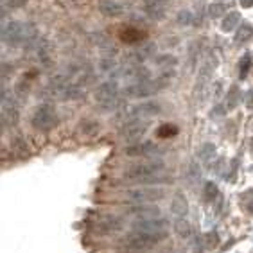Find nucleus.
Wrapping results in <instances>:
<instances>
[{
  "label": "nucleus",
  "instance_id": "f257e3e1",
  "mask_svg": "<svg viewBox=\"0 0 253 253\" xmlns=\"http://www.w3.org/2000/svg\"><path fill=\"white\" fill-rule=\"evenodd\" d=\"M170 78H172V72L166 70L160 78L156 79H146V81H136V83H126L124 86V95L129 99H142V97H149L153 93L162 92L164 88H167L170 84Z\"/></svg>",
  "mask_w": 253,
  "mask_h": 253
},
{
  "label": "nucleus",
  "instance_id": "f03ea898",
  "mask_svg": "<svg viewBox=\"0 0 253 253\" xmlns=\"http://www.w3.org/2000/svg\"><path fill=\"white\" fill-rule=\"evenodd\" d=\"M164 170H166L164 160L156 158V160H146V162H142V164H135V166L127 167V169L122 172V178L126 181L144 183V181L158 180V176L164 174Z\"/></svg>",
  "mask_w": 253,
  "mask_h": 253
},
{
  "label": "nucleus",
  "instance_id": "7ed1b4c3",
  "mask_svg": "<svg viewBox=\"0 0 253 253\" xmlns=\"http://www.w3.org/2000/svg\"><path fill=\"white\" fill-rule=\"evenodd\" d=\"M160 241H164V237L147 234V232H140V230H133L131 234L122 239L121 246L124 250H129V252H144V250H151Z\"/></svg>",
  "mask_w": 253,
  "mask_h": 253
},
{
  "label": "nucleus",
  "instance_id": "20e7f679",
  "mask_svg": "<svg viewBox=\"0 0 253 253\" xmlns=\"http://www.w3.org/2000/svg\"><path fill=\"white\" fill-rule=\"evenodd\" d=\"M93 97H95L99 108H102L104 112H110V110H115L119 106L121 88L115 81H108V83H102L101 86H97Z\"/></svg>",
  "mask_w": 253,
  "mask_h": 253
},
{
  "label": "nucleus",
  "instance_id": "39448f33",
  "mask_svg": "<svg viewBox=\"0 0 253 253\" xmlns=\"http://www.w3.org/2000/svg\"><path fill=\"white\" fill-rule=\"evenodd\" d=\"M166 190L158 187H138V189H129L126 192V201L131 205H153L164 200Z\"/></svg>",
  "mask_w": 253,
  "mask_h": 253
},
{
  "label": "nucleus",
  "instance_id": "423d86ee",
  "mask_svg": "<svg viewBox=\"0 0 253 253\" xmlns=\"http://www.w3.org/2000/svg\"><path fill=\"white\" fill-rule=\"evenodd\" d=\"M59 115L52 104H42V106L33 113V126L40 131H49L58 126Z\"/></svg>",
  "mask_w": 253,
  "mask_h": 253
},
{
  "label": "nucleus",
  "instance_id": "0eeeda50",
  "mask_svg": "<svg viewBox=\"0 0 253 253\" xmlns=\"http://www.w3.org/2000/svg\"><path fill=\"white\" fill-rule=\"evenodd\" d=\"M27 24H20L18 20H4L2 24V40L7 45L24 43Z\"/></svg>",
  "mask_w": 253,
  "mask_h": 253
},
{
  "label": "nucleus",
  "instance_id": "6e6552de",
  "mask_svg": "<svg viewBox=\"0 0 253 253\" xmlns=\"http://www.w3.org/2000/svg\"><path fill=\"white\" fill-rule=\"evenodd\" d=\"M133 230H140V232H147V234L158 235V237H167V221L164 217H149V219H135L133 221Z\"/></svg>",
  "mask_w": 253,
  "mask_h": 253
},
{
  "label": "nucleus",
  "instance_id": "1a4fd4ad",
  "mask_svg": "<svg viewBox=\"0 0 253 253\" xmlns=\"http://www.w3.org/2000/svg\"><path fill=\"white\" fill-rule=\"evenodd\" d=\"M162 112V106L158 102L146 101L140 104H135L131 110H127L126 117L127 119H142V121H151L153 117H156Z\"/></svg>",
  "mask_w": 253,
  "mask_h": 253
},
{
  "label": "nucleus",
  "instance_id": "9d476101",
  "mask_svg": "<svg viewBox=\"0 0 253 253\" xmlns=\"http://www.w3.org/2000/svg\"><path fill=\"white\" fill-rule=\"evenodd\" d=\"M149 122L151 121H142V119H127L126 124L122 126L121 135L122 138L126 140H135V138H140L144 133L149 129Z\"/></svg>",
  "mask_w": 253,
  "mask_h": 253
},
{
  "label": "nucleus",
  "instance_id": "9b49d317",
  "mask_svg": "<svg viewBox=\"0 0 253 253\" xmlns=\"http://www.w3.org/2000/svg\"><path fill=\"white\" fill-rule=\"evenodd\" d=\"M122 228H124V221L119 215H102L93 226V230L101 235L115 234V232H121Z\"/></svg>",
  "mask_w": 253,
  "mask_h": 253
},
{
  "label": "nucleus",
  "instance_id": "f8f14e48",
  "mask_svg": "<svg viewBox=\"0 0 253 253\" xmlns=\"http://www.w3.org/2000/svg\"><path fill=\"white\" fill-rule=\"evenodd\" d=\"M158 153H162V147L153 142H135L126 147L127 156H156Z\"/></svg>",
  "mask_w": 253,
  "mask_h": 253
},
{
  "label": "nucleus",
  "instance_id": "ddd939ff",
  "mask_svg": "<svg viewBox=\"0 0 253 253\" xmlns=\"http://www.w3.org/2000/svg\"><path fill=\"white\" fill-rule=\"evenodd\" d=\"M144 11L151 20H162L167 13V5L170 0H142Z\"/></svg>",
  "mask_w": 253,
  "mask_h": 253
},
{
  "label": "nucleus",
  "instance_id": "4468645a",
  "mask_svg": "<svg viewBox=\"0 0 253 253\" xmlns=\"http://www.w3.org/2000/svg\"><path fill=\"white\" fill-rule=\"evenodd\" d=\"M99 11H101L104 16L115 18V16L124 15V5L115 2V0H101V2H99Z\"/></svg>",
  "mask_w": 253,
  "mask_h": 253
},
{
  "label": "nucleus",
  "instance_id": "2eb2a0df",
  "mask_svg": "<svg viewBox=\"0 0 253 253\" xmlns=\"http://www.w3.org/2000/svg\"><path fill=\"white\" fill-rule=\"evenodd\" d=\"M198 158H200V162L203 164L205 167H210L212 164L215 162V146L214 144H203V146L200 147V151H198Z\"/></svg>",
  "mask_w": 253,
  "mask_h": 253
},
{
  "label": "nucleus",
  "instance_id": "dca6fc26",
  "mask_svg": "<svg viewBox=\"0 0 253 253\" xmlns=\"http://www.w3.org/2000/svg\"><path fill=\"white\" fill-rule=\"evenodd\" d=\"M135 219H149V217H160V209L156 207H147V205H136V209L131 210Z\"/></svg>",
  "mask_w": 253,
  "mask_h": 253
},
{
  "label": "nucleus",
  "instance_id": "f3484780",
  "mask_svg": "<svg viewBox=\"0 0 253 253\" xmlns=\"http://www.w3.org/2000/svg\"><path fill=\"white\" fill-rule=\"evenodd\" d=\"M239 20H241V15H239L237 11H232V13H226L223 16V22H221V29L224 33H230V31H234L237 27Z\"/></svg>",
  "mask_w": 253,
  "mask_h": 253
},
{
  "label": "nucleus",
  "instance_id": "a211bd4d",
  "mask_svg": "<svg viewBox=\"0 0 253 253\" xmlns=\"http://www.w3.org/2000/svg\"><path fill=\"white\" fill-rule=\"evenodd\" d=\"M178 63V58L176 56H170V54H164V56H158L156 58V67L162 68V70H170L172 67H176Z\"/></svg>",
  "mask_w": 253,
  "mask_h": 253
},
{
  "label": "nucleus",
  "instance_id": "6ab92c4d",
  "mask_svg": "<svg viewBox=\"0 0 253 253\" xmlns=\"http://www.w3.org/2000/svg\"><path fill=\"white\" fill-rule=\"evenodd\" d=\"M252 34H253V27L250 24H244L243 27L237 31V34H235V43H239V45L246 43V42L252 38Z\"/></svg>",
  "mask_w": 253,
  "mask_h": 253
},
{
  "label": "nucleus",
  "instance_id": "aec40b11",
  "mask_svg": "<svg viewBox=\"0 0 253 253\" xmlns=\"http://www.w3.org/2000/svg\"><path fill=\"white\" fill-rule=\"evenodd\" d=\"M194 13L192 11H187V9H183V11H180L178 13V16H176V22L180 25H183V27H187V25H194L196 22H194Z\"/></svg>",
  "mask_w": 253,
  "mask_h": 253
},
{
  "label": "nucleus",
  "instance_id": "412c9836",
  "mask_svg": "<svg viewBox=\"0 0 253 253\" xmlns=\"http://www.w3.org/2000/svg\"><path fill=\"white\" fill-rule=\"evenodd\" d=\"M170 209H172V212H174V214H178L180 217H183V214L187 212V201L183 200V196H176Z\"/></svg>",
  "mask_w": 253,
  "mask_h": 253
},
{
  "label": "nucleus",
  "instance_id": "4be33fe9",
  "mask_svg": "<svg viewBox=\"0 0 253 253\" xmlns=\"http://www.w3.org/2000/svg\"><path fill=\"white\" fill-rule=\"evenodd\" d=\"M174 230H176V234L180 235V237H189V235H190L189 221H185L183 217H180V219L174 223Z\"/></svg>",
  "mask_w": 253,
  "mask_h": 253
},
{
  "label": "nucleus",
  "instance_id": "5701e85b",
  "mask_svg": "<svg viewBox=\"0 0 253 253\" xmlns=\"http://www.w3.org/2000/svg\"><path fill=\"white\" fill-rule=\"evenodd\" d=\"M178 133V127L172 126V124H162L158 129H156V135L160 138H169V136H174Z\"/></svg>",
  "mask_w": 253,
  "mask_h": 253
},
{
  "label": "nucleus",
  "instance_id": "b1692460",
  "mask_svg": "<svg viewBox=\"0 0 253 253\" xmlns=\"http://www.w3.org/2000/svg\"><path fill=\"white\" fill-rule=\"evenodd\" d=\"M224 11H226L224 4H212L209 7V15L212 18H221V16H224Z\"/></svg>",
  "mask_w": 253,
  "mask_h": 253
},
{
  "label": "nucleus",
  "instance_id": "393cba45",
  "mask_svg": "<svg viewBox=\"0 0 253 253\" xmlns=\"http://www.w3.org/2000/svg\"><path fill=\"white\" fill-rule=\"evenodd\" d=\"M250 67H252V56L250 54H244L243 58H241V78H246V74H248Z\"/></svg>",
  "mask_w": 253,
  "mask_h": 253
},
{
  "label": "nucleus",
  "instance_id": "a878e982",
  "mask_svg": "<svg viewBox=\"0 0 253 253\" xmlns=\"http://www.w3.org/2000/svg\"><path fill=\"white\" fill-rule=\"evenodd\" d=\"M215 196H217V187H215L214 183H207V185H205V200L212 201V200H215Z\"/></svg>",
  "mask_w": 253,
  "mask_h": 253
},
{
  "label": "nucleus",
  "instance_id": "bb28decb",
  "mask_svg": "<svg viewBox=\"0 0 253 253\" xmlns=\"http://www.w3.org/2000/svg\"><path fill=\"white\" fill-rule=\"evenodd\" d=\"M237 99H239V90H237V88H232V92L228 93V99H226V108H228V110L235 108V104H237Z\"/></svg>",
  "mask_w": 253,
  "mask_h": 253
},
{
  "label": "nucleus",
  "instance_id": "cd10ccee",
  "mask_svg": "<svg viewBox=\"0 0 253 253\" xmlns=\"http://www.w3.org/2000/svg\"><path fill=\"white\" fill-rule=\"evenodd\" d=\"M25 2H27V0H9V2H7V7H11V9H15V7H22Z\"/></svg>",
  "mask_w": 253,
  "mask_h": 253
},
{
  "label": "nucleus",
  "instance_id": "c85d7f7f",
  "mask_svg": "<svg viewBox=\"0 0 253 253\" xmlns=\"http://www.w3.org/2000/svg\"><path fill=\"white\" fill-rule=\"evenodd\" d=\"M244 99H246V104H248V108H253V88L250 90L248 93H246V97H244Z\"/></svg>",
  "mask_w": 253,
  "mask_h": 253
},
{
  "label": "nucleus",
  "instance_id": "c756f323",
  "mask_svg": "<svg viewBox=\"0 0 253 253\" xmlns=\"http://www.w3.org/2000/svg\"><path fill=\"white\" fill-rule=\"evenodd\" d=\"M241 4H243L244 7H253V0H241Z\"/></svg>",
  "mask_w": 253,
  "mask_h": 253
}]
</instances>
